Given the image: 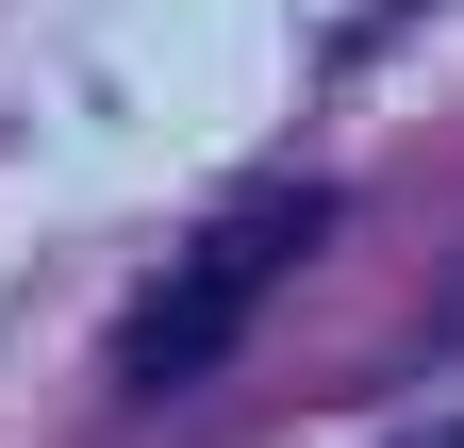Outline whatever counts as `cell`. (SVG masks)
<instances>
[{
    "label": "cell",
    "instance_id": "obj_2",
    "mask_svg": "<svg viewBox=\"0 0 464 448\" xmlns=\"http://www.w3.org/2000/svg\"><path fill=\"white\" fill-rule=\"evenodd\" d=\"M448 448H464V432H448Z\"/></svg>",
    "mask_w": 464,
    "mask_h": 448
},
{
    "label": "cell",
    "instance_id": "obj_1",
    "mask_svg": "<svg viewBox=\"0 0 464 448\" xmlns=\"http://www.w3.org/2000/svg\"><path fill=\"white\" fill-rule=\"evenodd\" d=\"M315 233H332V183H315V200H249L232 233H199V249L133 299V332H116V399H183V382L232 349V332L282 299V266H299Z\"/></svg>",
    "mask_w": 464,
    "mask_h": 448
}]
</instances>
